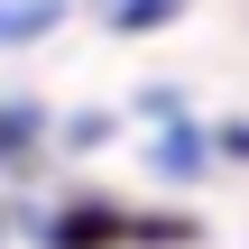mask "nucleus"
Here are the masks:
<instances>
[{
  "label": "nucleus",
  "mask_w": 249,
  "mask_h": 249,
  "mask_svg": "<svg viewBox=\"0 0 249 249\" xmlns=\"http://www.w3.org/2000/svg\"><path fill=\"white\" fill-rule=\"evenodd\" d=\"M185 213H129V203H65L46 222V249H185Z\"/></svg>",
  "instance_id": "obj_1"
},
{
  "label": "nucleus",
  "mask_w": 249,
  "mask_h": 249,
  "mask_svg": "<svg viewBox=\"0 0 249 249\" xmlns=\"http://www.w3.org/2000/svg\"><path fill=\"white\" fill-rule=\"evenodd\" d=\"M213 157H222V148H213V129H166V139L148 148V166H157V176H176V185H185V176H203Z\"/></svg>",
  "instance_id": "obj_2"
},
{
  "label": "nucleus",
  "mask_w": 249,
  "mask_h": 249,
  "mask_svg": "<svg viewBox=\"0 0 249 249\" xmlns=\"http://www.w3.org/2000/svg\"><path fill=\"white\" fill-rule=\"evenodd\" d=\"M65 0H0V46H28L37 28H55Z\"/></svg>",
  "instance_id": "obj_3"
},
{
  "label": "nucleus",
  "mask_w": 249,
  "mask_h": 249,
  "mask_svg": "<svg viewBox=\"0 0 249 249\" xmlns=\"http://www.w3.org/2000/svg\"><path fill=\"white\" fill-rule=\"evenodd\" d=\"M176 9H185V0H111V18H120V28H166Z\"/></svg>",
  "instance_id": "obj_4"
},
{
  "label": "nucleus",
  "mask_w": 249,
  "mask_h": 249,
  "mask_svg": "<svg viewBox=\"0 0 249 249\" xmlns=\"http://www.w3.org/2000/svg\"><path fill=\"white\" fill-rule=\"evenodd\" d=\"M28 139H37V111L28 102H0V157H18Z\"/></svg>",
  "instance_id": "obj_5"
},
{
  "label": "nucleus",
  "mask_w": 249,
  "mask_h": 249,
  "mask_svg": "<svg viewBox=\"0 0 249 249\" xmlns=\"http://www.w3.org/2000/svg\"><path fill=\"white\" fill-rule=\"evenodd\" d=\"M213 148H222V157H249V120H231V129H213Z\"/></svg>",
  "instance_id": "obj_6"
}]
</instances>
